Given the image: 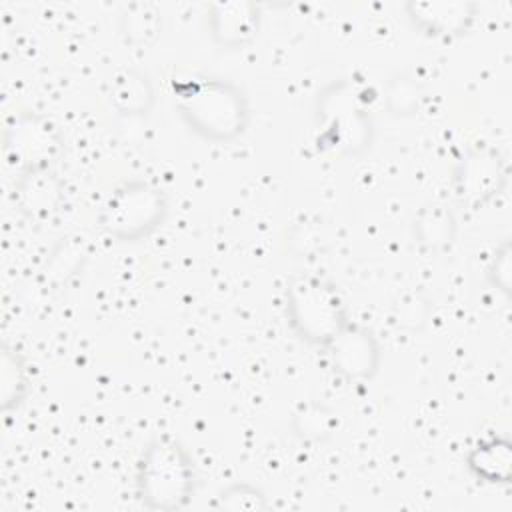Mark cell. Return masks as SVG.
Instances as JSON below:
<instances>
[{"mask_svg":"<svg viewBox=\"0 0 512 512\" xmlns=\"http://www.w3.org/2000/svg\"><path fill=\"white\" fill-rule=\"evenodd\" d=\"M188 454L174 442L150 444L138 466V492L150 508L174 510L186 504L192 492V466Z\"/></svg>","mask_w":512,"mask_h":512,"instance_id":"obj_1","label":"cell"},{"mask_svg":"<svg viewBox=\"0 0 512 512\" xmlns=\"http://www.w3.org/2000/svg\"><path fill=\"white\" fill-rule=\"evenodd\" d=\"M178 98L182 114L196 130L214 138H230L242 130L246 108L230 84L216 80L184 82L178 84Z\"/></svg>","mask_w":512,"mask_h":512,"instance_id":"obj_2","label":"cell"},{"mask_svg":"<svg viewBox=\"0 0 512 512\" xmlns=\"http://www.w3.org/2000/svg\"><path fill=\"white\" fill-rule=\"evenodd\" d=\"M294 322L310 340L328 344L344 326L338 298L318 280L302 278L290 290Z\"/></svg>","mask_w":512,"mask_h":512,"instance_id":"obj_3","label":"cell"},{"mask_svg":"<svg viewBox=\"0 0 512 512\" xmlns=\"http://www.w3.org/2000/svg\"><path fill=\"white\" fill-rule=\"evenodd\" d=\"M162 196L146 184H128L116 190L104 206V228L120 238H134L154 228L162 212Z\"/></svg>","mask_w":512,"mask_h":512,"instance_id":"obj_4","label":"cell"},{"mask_svg":"<svg viewBox=\"0 0 512 512\" xmlns=\"http://www.w3.org/2000/svg\"><path fill=\"white\" fill-rule=\"evenodd\" d=\"M328 344L334 364L348 376H366L376 364V348L366 332L342 328Z\"/></svg>","mask_w":512,"mask_h":512,"instance_id":"obj_5","label":"cell"},{"mask_svg":"<svg viewBox=\"0 0 512 512\" xmlns=\"http://www.w3.org/2000/svg\"><path fill=\"white\" fill-rule=\"evenodd\" d=\"M10 146H14L16 156L22 158V162H28L30 166L42 164L50 152H52V138L48 126H36L30 122H20L12 130Z\"/></svg>","mask_w":512,"mask_h":512,"instance_id":"obj_6","label":"cell"},{"mask_svg":"<svg viewBox=\"0 0 512 512\" xmlns=\"http://www.w3.org/2000/svg\"><path fill=\"white\" fill-rule=\"evenodd\" d=\"M472 468L490 482H498L510 476V446L504 442H490L486 446H478L472 456Z\"/></svg>","mask_w":512,"mask_h":512,"instance_id":"obj_7","label":"cell"},{"mask_svg":"<svg viewBox=\"0 0 512 512\" xmlns=\"http://www.w3.org/2000/svg\"><path fill=\"white\" fill-rule=\"evenodd\" d=\"M232 6H234V14H228L226 6H220L226 16H214V30L216 34H220L222 42H242L244 36L252 34L254 16L250 12L244 14V10H248V4L244 6V10H242V4H232Z\"/></svg>","mask_w":512,"mask_h":512,"instance_id":"obj_8","label":"cell"}]
</instances>
